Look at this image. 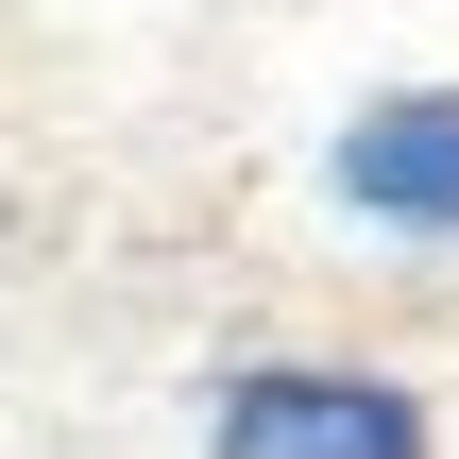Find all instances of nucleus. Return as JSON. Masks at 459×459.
<instances>
[{
	"label": "nucleus",
	"mask_w": 459,
	"mask_h": 459,
	"mask_svg": "<svg viewBox=\"0 0 459 459\" xmlns=\"http://www.w3.org/2000/svg\"><path fill=\"white\" fill-rule=\"evenodd\" d=\"M204 459H443V409L375 358H238L204 392Z\"/></svg>",
	"instance_id": "f257e3e1"
},
{
	"label": "nucleus",
	"mask_w": 459,
	"mask_h": 459,
	"mask_svg": "<svg viewBox=\"0 0 459 459\" xmlns=\"http://www.w3.org/2000/svg\"><path fill=\"white\" fill-rule=\"evenodd\" d=\"M324 204L392 255H459V85H375L324 136Z\"/></svg>",
	"instance_id": "f03ea898"
}]
</instances>
